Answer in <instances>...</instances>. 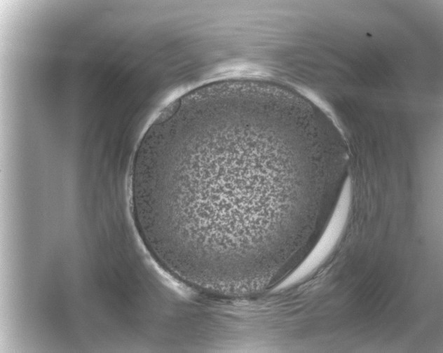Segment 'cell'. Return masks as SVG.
Wrapping results in <instances>:
<instances>
[{
  "label": "cell",
  "instance_id": "obj_1",
  "mask_svg": "<svg viewBox=\"0 0 443 353\" xmlns=\"http://www.w3.org/2000/svg\"><path fill=\"white\" fill-rule=\"evenodd\" d=\"M331 118L279 84L231 78L169 104L130 171L134 222L170 274L224 298L257 295L314 247L349 180Z\"/></svg>",
  "mask_w": 443,
  "mask_h": 353
}]
</instances>
